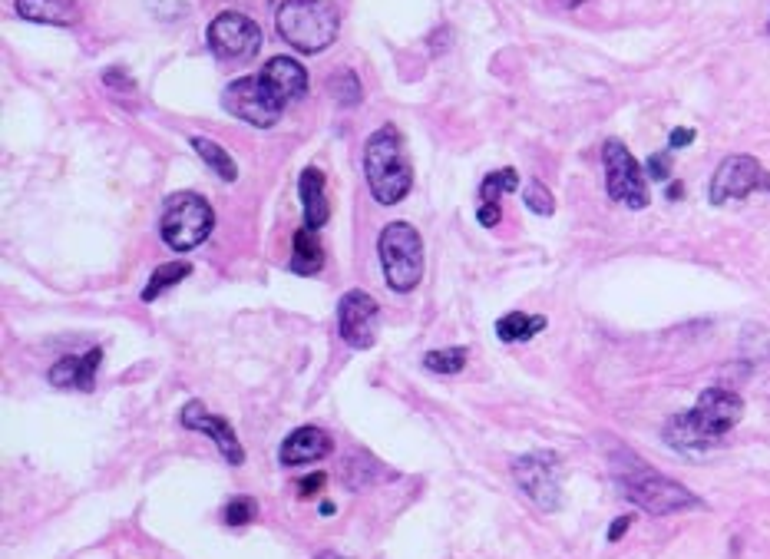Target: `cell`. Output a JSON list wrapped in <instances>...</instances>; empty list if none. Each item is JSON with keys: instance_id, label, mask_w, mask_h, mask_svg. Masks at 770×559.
<instances>
[{"instance_id": "23", "label": "cell", "mask_w": 770, "mask_h": 559, "mask_svg": "<svg viewBox=\"0 0 770 559\" xmlns=\"http://www.w3.org/2000/svg\"><path fill=\"white\" fill-rule=\"evenodd\" d=\"M189 275H192L189 262H166V265H159L156 272H153V278H149V285L143 288V301H156L162 292H169L172 285H179L182 278H189Z\"/></svg>"}, {"instance_id": "37", "label": "cell", "mask_w": 770, "mask_h": 559, "mask_svg": "<svg viewBox=\"0 0 770 559\" xmlns=\"http://www.w3.org/2000/svg\"><path fill=\"white\" fill-rule=\"evenodd\" d=\"M767 34H770V20H767Z\"/></svg>"}, {"instance_id": "31", "label": "cell", "mask_w": 770, "mask_h": 559, "mask_svg": "<svg viewBox=\"0 0 770 559\" xmlns=\"http://www.w3.org/2000/svg\"><path fill=\"white\" fill-rule=\"evenodd\" d=\"M324 483H328V477H324L321 470L311 473V477L298 480V497H318V493L324 490Z\"/></svg>"}, {"instance_id": "13", "label": "cell", "mask_w": 770, "mask_h": 559, "mask_svg": "<svg viewBox=\"0 0 770 559\" xmlns=\"http://www.w3.org/2000/svg\"><path fill=\"white\" fill-rule=\"evenodd\" d=\"M179 421H182V427L202 430V434H209V437L215 440V447L222 450V457L229 460L232 467H242V464H245V450H242V444H238L235 430H232L229 421H225V417L209 414V411H205V404H199V401H189L186 407H182Z\"/></svg>"}, {"instance_id": "11", "label": "cell", "mask_w": 770, "mask_h": 559, "mask_svg": "<svg viewBox=\"0 0 770 559\" xmlns=\"http://www.w3.org/2000/svg\"><path fill=\"white\" fill-rule=\"evenodd\" d=\"M377 328H381V305L374 295H367L364 288H351L338 301V331L347 348L367 351L374 348Z\"/></svg>"}, {"instance_id": "1", "label": "cell", "mask_w": 770, "mask_h": 559, "mask_svg": "<svg viewBox=\"0 0 770 559\" xmlns=\"http://www.w3.org/2000/svg\"><path fill=\"white\" fill-rule=\"evenodd\" d=\"M744 417L741 394L728 387H708L698 404L685 414H675L665 424V440L675 450H708L718 447Z\"/></svg>"}, {"instance_id": "36", "label": "cell", "mask_w": 770, "mask_h": 559, "mask_svg": "<svg viewBox=\"0 0 770 559\" xmlns=\"http://www.w3.org/2000/svg\"><path fill=\"white\" fill-rule=\"evenodd\" d=\"M562 7H579V4H585V0H559Z\"/></svg>"}, {"instance_id": "24", "label": "cell", "mask_w": 770, "mask_h": 559, "mask_svg": "<svg viewBox=\"0 0 770 559\" xmlns=\"http://www.w3.org/2000/svg\"><path fill=\"white\" fill-rule=\"evenodd\" d=\"M470 361L466 348H443V351H427L424 354V368L433 374H460Z\"/></svg>"}, {"instance_id": "4", "label": "cell", "mask_w": 770, "mask_h": 559, "mask_svg": "<svg viewBox=\"0 0 770 559\" xmlns=\"http://www.w3.org/2000/svg\"><path fill=\"white\" fill-rule=\"evenodd\" d=\"M377 255L390 292H414L424 278V239L410 222H390L377 235Z\"/></svg>"}, {"instance_id": "18", "label": "cell", "mask_w": 770, "mask_h": 559, "mask_svg": "<svg viewBox=\"0 0 770 559\" xmlns=\"http://www.w3.org/2000/svg\"><path fill=\"white\" fill-rule=\"evenodd\" d=\"M298 192H301V209H305V225L308 229H321V225L331 219L328 196H324V172L308 166L301 172Z\"/></svg>"}, {"instance_id": "9", "label": "cell", "mask_w": 770, "mask_h": 559, "mask_svg": "<svg viewBox=\"0 0 770 559\" xmlns=\"http://www.w3.org/2000/svg\"><path fill=\"white\" fill-rule=\"evenodd\" d=\"M513 477L519 483V490H523L539 510L556 513L562 507V467L556 454H526L513 460Z\"/></svg>"}, {"instance_id": "26", "label": "cell", "mask_w": 770, "mask_h": 559, "mask_svg": "<svg viewBox=\"0 0 770 559\" xmlns=\"http://www.w3.org/2000/svg\"><path fill=\"white\" fill-rule=\"evenodd\" d=\"M519 189V172L516 169H500V172H490L480 186V202H500L506 192H516Z\"/></svg>"}, {"instance_id": "30", "label": "cell", "mask_w": 770, "mask_h": 559, "mask_svg": "<svg viewBox=\"0 0 770 559\" xmlns=\"http://www.w3.org/2000/svg\"><path fill=\"white\" fill-rule=\"evenodd\" d=\"M476 219H480V225H486V229L500 225V219H503L500 202H480V209H476Z\"/></svg>"}, {"instance_id": "7", "label": "cell", "mask_w": 770, "mask_h": 559, "mask_svg": "<svg viewBox=\"0 0 770 559\" xmlns=\"http://www.w3.org/2000/svg\"><path fill=\"white\" fill-rule=\"evenodd\" d=\"M602 163H605V192L618 206L628 209H645L652 196H648V179L638 159L628 153L622 139H609L602 146Z\"/></svg>"}, {"instance_id": "17", "label": "cell", "mask_w": 770, "mask_h": 559, "mask_svg": "<svg viewBox=\"0 0 770 559\" xmlns=\"http://www.w3.org/2000/svg\"><path fill=\"white\" fill-rule=\"evenodd\" d=\"M14 10L20 20H30V24L73 27L80 20L77 0H14Z\"/></svg>"}, {"instance_id": "34", "label": "cell", "mask_w": 770, "mask_h": 559, "mask_svg": "<svg viewBox=\"0 0 770 559\" xmlns=\"http://www.w3.org/2000/svg\"><path fill=\"white\" fill-rule=\"evenodd\" d=\"M681 192H685V189H681V182H671V186H668V199H678Z\"/></svg>"}, {"instance_id": "12", "label": "cell", "mask_w": 770, "mask_h": 559, "mask_svg": "<svg viewBox=\"0 0 770 559\" xmlns=\"http://www.w3.org/2000/svg\"><path fill=\"white\" fill-rule=\"evenodd\" d=\"M757 189L770 192V172L754 156H728L714 172L708 199L711 206H724V202L747 199Z\"/></svg>"}, {"instance_id": "5", "label": "cell", "mask_w": 770, "mask_h": 559, "mask_svg": "<svg viewBox=\"0 0 770 559\" xmlns=\"http://www.w3.org/2000/svg\"><path fill=\"white\" fill-rule=\"evenodd\" d=\"M215 229V209L205 202L199 192H176V196L166 199L162 206V219H159V232L162 242L169 245L172 252H192L209 239Z\"/></svg>"}, {"instance_id": "2", "label": "cell", "mask_w": 770, "mask_h": 559, "mask_svg": "<svg viewBox=\"0 0 770 559\" xmlns=\"http://www.w3.org/2000/svg\"><path fill=\"white\" fill-rule=\"evenodd\" d=\"M364 176L371 186V196L381 206H397L414 186V166H410L407 143L397 126H381L371 133L364 146Z\"/></svg>"}, {"instance_id": "16", "label": "cell", "mask_w": 770, "mask_h": 559, "mask_svg": "<svg viewBox=\"0 0 770 559\" xmlns=\"http://www.w3.org/2000/svg\"><path fill=\"white\" fill-rule=\"evenodd\" d=\"M100 361H103V351L100 348H90L83 354V358H60L53 368L47 371V378L53 387H60V391H93L96 387V371H100Z\"/></svg>"}, {"instance_id": "27", "label": "cell", "mask_w": 770, "mask_h": 559, "mask_svg": "<svg viewBox=\"0 0 770 559\" xmlns=\"http://www.w3.org/2000/svg\"><path fill=\"white\" fill-rule=\"evenodd\" d=\"M523 202L529 206V212H536V215H552V212H556V199H552V192L542 186L539 179H529V182H526Z\"/></svg>"}, {"instance_id": "10", "label": "cell", "mask_w": 770, "mask_h": 559, "mask_svg": "<svg viewBox=\"0 0 770 559\" xmlns=\"http://www.w3.org/2000/svg\"><path fill=\"white\" fill-rule=\"evenodd\" d=\"M205 37H209V50L219 60H248L262 50V27L238 10H225L215 17Z\"/></svg>"}, {"instance_id": "32", "label": "cell", "mask_w": 770, "mask_h": 559, "mask_svg": "<svg viewBox=\"0 0 770 559\" xmlns=\"http://www.w3.org/2000/svg\"><path fill=\"white\" fill-rule=\"evenodd\" d=\"M694 143V129H671L668 136V149H685Z\"/></svg>"}, {"instance_id": "3", "label": "cell", "mask_w": 770, "mask_h": 559, "mask_svg": "<svg viewBox=\"0 0 770 559\" xmlns=\"http://www.w3.org/2000/svg\"><path fill=\"white\" fill-rule=\"evenodd\" d=\"M275 30L298 53H321L338 40L341 10L334 0H285L275 14Z\"/></svg>"}, {"instance_id": "14", "label": "cell", "mask_w": 770, "mask_h": 559, "mask_svg": "<svg viewBox=\"0 0 770 559\" xmlns=\"http://www.w3.org/2000/svg\"><path fill=\"white\" fill-rule=\"evenodd\" d=\"M331 454V437L321 427H298L285 437V444L278 450L281 467H301V464H318Z\"/></svg>"}, {"instance_id": "22", "label": "cell", "mask_w": 770, "mask_h": 559, "mask_svg": "<svg viewBox=\"0 0 770 559\" xmlns=\"http://www.w3.org/2000/svg\"><path fill=\"white\" fill-rule=\"evenodd\" d=\"M542 328H546V318L542 315H523V311H509V315H503L500 321H496V335H500V341H506V344L536 338Z\"/></svg>"}, {"instance_id": "15", "label": "cell", "mask_w": 770, "mask_h": 559, "mask_svg": "<svg viewBox=\"0 0 770 559\" xmlns=\"http://www.w3.org/2000/svg\"><path fill=\"white\" fill-rule=\"evenodd\" d=\"M258 77L265 80L268 90L275 93L285 106L301 100V96L308 93V73L298 60H291V57H271Z\"/></svg>"}, {"instance_id": "21", "label": "cell", "mask_w": 770, "mask_h": 559, "mask_svg": "<svg viewBox=\"0 0 770 559\" xmlns=\"http://www.w3.org/2000/svg\"><path fill=\"white\" fill-rule=\"evenodd\" d=\"M192 149L199 153V159L205 166H209L215 176H219L222 182H235L238 179V166H235V159H232V153L225 146H219L215 139H205V136H195L192 139Z\"/></svg>"}, {"instance_id": "6", "label": "cell", "mask_w": 770, "mask_h": 559, "mask_svg": "<svg viewBox=\"0 0 770 559\" xmlns=\"http://www.w3.org/2000/svg\"><path fill=\"white\" fill-rule=\"evenodd\" d=\"M618 483H622L625 497L632 500L635 507H642L645 513H652V516H671V513H681V510L704 507V503L694 497L688 487L661 477V473H655L652 467H645V464L628 467V473H622Z\"/></svg>"}, {"instance_id": "29", "label": "cell", "mask_w": 770, "mask_h": 559, "mask_svg": "<svg viewBox=\"0 0 770 559\" xmlns=\"http://www.w3.org/2000/svg\"><path fill=\"white\" fill-rule=\"evenodd\" d=\"M648 176H652L655 182H668L671 179V153H668V149L648 159Z\"/></svg>"}, {"instance_id": "33", "label": "cell", "mask_w": 770, "mask_h": 559, "mask_svg": "<svg viewBox=\"0 0 770 559\" xmlns=\"http://www.w3.org/2000/svg\"><path fill=\"white\" fill-rule=\"evenodd\" d=\"M628 526H632V516H618V520L612 523V530H609V543H618V540H622Z\"/></svg>"}, {"instance_id": "35", "label": "cell", "mask_w": 770, "mask_h": 559, "mask_svg": "<svg viewBox=\"0 0 770 559\" xmlns=\"http://www.w3.org/2000/svg\"><path fill=\"white\" fill-rule=\"evenodd\" d=\"M314 559H347V556H341V553H334V550H324V553H318Z\"/></svg>"}, {"instance_id": "19", "label": "cell", "mask_w": 770, "mask_h": 559, "mask_svg": "<svg viewBox=\"0 0 770 559\" xmlns=\"http://www.w3.org/2000/svg\"><path fill=\"white\" fill-rule=\"evenodd\" d=\"M397 473L387 470L381 460H374L371 454H351L344 464V483L351 490H364V487H374V483H384V480H394Z\"/></svg>"}, {"instance_id": "8", "label": "cell", "mask_w": 770, "mask_h": 559, "mask_svg": "<svg viewBox=\"0 0 770 559\" xmlns=\"http://www.w3.org/2000/svg\"><path fill=\"white\" fill-rule=\"evenodd\" d=\"M222 106H225V113L235 116V120L258 126V129H271L281 120V113H285V103L268 90L262 77H242V80L229 83L222 93Z\"/></svg>"}, {"instance_id": "25", "label": "cell", "mask_w": 770, "mask_h": 559, "mask_svg": "<svg viewBox=\"0 0 770 559\" xmlns=\"http://www.w3.org/2000/svg\"><path fill=\"white\" fill-rule=\"evenodd\" d=\"M328 93L341 106H357V103H361V96H364L361 80H357L354 70H338V73H334V77L328 80Z\"/></svg>"}, {"instance_id": "28", "label": "cell", "mask_w": 770, "mask_h": 559, "mask_svg": "<svg viewBox=\"0 0 770 559\" xmlns=\"http://www.w3.org/2000/svg\"><path fill=\"white\" fill-rule=\"evenodd\" d=\"M255 516H258V503L252 497H232L225 503L222 520H225V526H245V523H252Z\"/></svg>"}, {"instance_id": "20", "label": "cell", "mask_w": 770, "mask_h": 559, "mask_svg": "<svg viewBox=\"0 0 770 559\" xmlns=\"http://www.w3.org/2000/svg\"><path fill=\"white\" fill-rule=\"evenodd\" d=\"M324 265V249L318 239V229H298L295 232V255H291V272L295 275H314Z\"/></svg>"}]
</instances>
